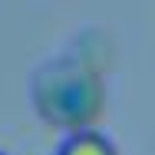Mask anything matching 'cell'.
I'll return each mask as SVG.
<instances>
[{"label":"cell","instance_id":"2","mask_svg":"<svg viewBox=\"0 0 155 155\" xmlns=\"http://www.w3.org/2000/svg\"><path fill=\"white\" fill-rule=\"evenodd\" d=\"M0 155H3V152H0Z\"/></svg>","mask_w":155,"mask_h":155},{"label":"cell","instance_id":"1","mask_svg":"<svg viewBox=\"0 0 155 155\" xmlns=\"http://www.w3.org/2000/svg\"><path fill=\"white\" fill-rule=\"evenodd\" d=\"M56 155H119V152H116V145H112L102 132L83 129V132H73V135L60 145Z\"/></svg>","mask_w":155,"mask_h":155}]
</instances>
